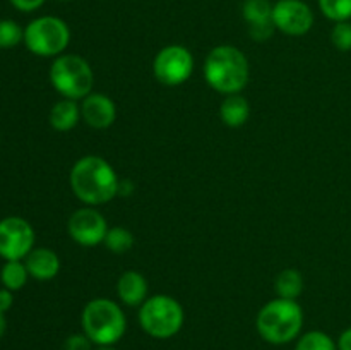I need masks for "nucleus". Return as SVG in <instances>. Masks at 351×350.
<instances>
[{
	"instance_id": "18",
	"label": "nucleus",
	"mask_w": 351,
	"mask_h": 350,
	"mask_svg": "<svg viewBox=\"0 0 351 350\" xmlns=\"http://www.w3.org/2000/svg\"><path fill=\"white\" fill-rule=\"evenodd\" d=\"M27 278H29V273H27L26 263L23 261H5L0 271L3 288H9L10 292L21 290L27 283Z\"/></svg>"
},
{
	"instance_id": "24",
	"label": "nucleus",
	"mask_w": 351,
	"mask_h": 350,
	"mask_svg": "<svg viewBox=\"0 0 351 350\" xmlns=\"http://www.w3.org/2000/svg\"><path fill=\"white\" fill-rule=\"evenodd\" d=\"M331 41L339 51L351 50V21L335 23L331 30Z\"/></svg>"
},
{
	"instance_id": "6",
	"label": "nucleus",
	"mask_w": 351,
	"mask_h": 350,
	"mask_svg": "<svg viewBox=\"0 0 351 350\" xmlns=\"http://www.w3.org/2000/svg\"><path fill=\"white\" fill-rule=\"evenodd\" d=\"M184 307L171 295H151L139 307L141 328L156 340H168L177 335L184 326Z\"/></svg>"
},
{
	"instance_id": "14",
	"label": "nucleus",
	"mask_w": 351,
	"mask_h": 350,
	"mask_svg": "<svg viewBox=\"0 0 351 350\" xmlns=\"http://www.w3.org/2000/svg\"><path fill=\"white\" fill-rule=\"evenodd\" d=\"M24 263H26L29 277H33L34 280L40 281L51 280V278L57 277L58 271H60V259H58V254L55 253V250L48 249V247H36V249H33L26 256Z\"/></svg>"
},
{
	"instance_id": "29",
	"label": "nucleus",
	"mask_w": 351,
	"mask_h": 350,
	"mask_svg": "<svg viewBox=\"0 0 351 350\" xmlns=\"http://www.w3.org/2000/svg\"><path fill=\"white\" fill-rule=\"evenodd\" d=\"M336 345H338V350H351V326L343 329Z\"/></svg>"
},
{
	"instance_id": "11",
	"label": "nucleus",
	"mask_w": 351,
	"mask_h": 350,
	"mask_svg": "<svg viewBox=\"0 0 351 350\" xmlns=\"http://www.w3.org/2000/svg\"><path fill=\"white\" fill-rule=\"evenodd\" d=\"M273 24L288 36H304L314 26V10L304 0H278L273 5Z\"/></svg>"
},
{
	"instance_id": "9",
	"label": "nucleus",
	"mask_w": 351,
	"mask_h": 350,
	"mask_svg": "<svg viewBox=\"0 0 351 350\" xmlns=\"http://www.w3.org/2000/svg\"><path fill=\"white\" fill-rule=\"evenodd\" d=\"M34 230L21 216L0 220V256L5 261H23L34 249Z\"/></svg>"
},
{
	"instance_id": "19",
	"label": "nucleus",
	"mask_w": 351,
	"mask_h": 350,
	"mask_svg": "<svg viewBox=\"0 0 351 350\" xmlns=\"http://www.w3.org/2000/svg\"><path fill=\"white\" fill-rule=\"evenodd\" d=\"M242 16L249 26L252 24L271 23L273 17V3L269 0H245L242 5Z\"/></svg>"
},
{
	"instance_id": "25",
	"label": "nucleus",
	"mask_w": 351,
	"mask_h": 350,
	"mask_svg": "<svg viewBox=\"0 0 351 350\" xmlns=\"http://www.w3.org/2000/svg\"><path fill=\"white\" fill-rule=\"evenodd\" d=\"M93 345L95 343L86 333H74L64 342V350H93Z\"/></svg>"
},
{
	"instance_id": "23",
	"label": "nucleus",
	"mask_w": 351,
	"mask_h": 350,
	"mask_svg": "<svg viewBox=\"0 0 351 350\" xmlns=\"http://www.w3.org/2000/svg\"><path fill=\"white\" fill-rule=\"evenodd\" d=\"M24 41V30L12 19H0V48H14Z\"/></svg>"
},
{
	"instance_id": "27",
	"label": "nucleus",
	"mask_w": 351,
	"mask_h": 350,
	"mask_svg": "<svg viewBox=\"0 0 351 350\" xmlns=\"http://www.w3.org/2000/svg\"><path fill=\"white\" fill-rule=\"evenodd\" d=\"M47 0H10L14 7L21 12H33V10L40 9Z\"/></svg>"
},
{
	"instance_id": "30",
	"label": "nucleus",
	"mask_w": 351,
	"mask_h": 350,
	"mask_svg": "<svg viewBox=\"0 0 351 350\" xmlns=\"http://www.w3.org/2000/svg\"><path fill=\"white\" fill-rule=\"evenodd\" d=\"M134 191V185L130 180H120V185H119V194L122 196H130Z\"/></svg>"
},
{
	"instance_id": "10",
	"label": "nucleus",
	"mask_w": 351,
	"mask_h": 350,
	"mask_svg": "<svg viewBox=\"0 0 351 350\" xmlns=\"http://www.w3.org/2000/svg\"><path fill=\"white\" fill-rule=\"evenodd\" d=\"M67 232L75 244L82 247H95L103 244L108 223L95 206L75 209L67 222Z\"/></svg>"
},
{
	"instance_id": "21",
	"label": "nucleus",
	"mask_w": 351,
	"mask_h": 350,
	"mask_svg": "<svg viewBox=\"0 0 351 350\" xmlns=\"http://www.w3.org/2000/svg\"><path fill=\"white\" fill-rule=\"evenodd\" d=\"M103 244L106 246V249H110L115 254H123L127 250L132 249L134 246V235L129 229L125 226H112L106 232L105 240Z\"/></svg>"
},
{
	"instance_id": "32",
	"label": "nucleus",
	"mask_w": 351,
	"mask_h": 350,
	"mask_svg": "<svg viewBox=\"0 0 351 350\" xmlns=\"http://www.w3.org/2000/svg\"><path fill=\"white\" fill-rule=\"evenodd\" d=\"M95 350H117V349L113 345H101V347H98V349H95Z\"/></svg>"
},
{
	"instance_id": "33",
	"label": "nucleus",
	"mask_w": 351,
	"mask_h": 350,
	"mask_svg": "<svg viewBox=\"0 0 351 350\" xmlns=\"http://www.w3.org/2000/svg\"><path fill=\"white\" fill-rule=\"evenodd\" d=\"M62 2H69V0H62Z\"/></svg>"
},
{
	"instance_id": "12",
	"label": "nucleus",
	"mask_w": 351,
	"mask_h": 350,
	"mask_svg": "<svg viewBox=\"0 0 351 350\" xmlns=\"http://www.w3.org/2000/svg\"><path fill=\"white\" fill-rule=\"evenodd\" d=\"M81 119L91 129H108L117 119L115 102L103 93H89L81 100Z\"/></svg>"
},
{
	"instance_id": "8",
	"label": "nucleus",
	"mask_w": 351,
	"mask_h": 350,
	"mask_svg": "<svg viewBox=\"0 0 351 350\" xmlns=\"http://www.w3.org/2000/svg\"><path fill=\"white\" fill-rule=\"evenodd\" d=\"M194 71V57L184 45H168L156 54L153 60V74L161 84L180 86Z\"/></svg>"
},
{
	"instance_id": "3",
	"label": "nucleus",
	"mask_w": 351,
	"mask_h": 350,
	"mask_svg": "<svg viewBox=\"0 0 351 350\" xmlns=\"http://www.w3.org/2000/svg\"><path fill=\"white\" fill-rule=\"evenodd\" d=\"M261 338L273 345H285L300 336L304 328V311L297 301L273 299L263 305L256 319Z\"/></svg>"
},
{
	"instance_id": "2",
	"label": "nucleus",
	"mask_w": 351,
	"mask_h": 350,
	"mask_svg": "<svg viewBox=\"0 0 351 350\" xmlns=\"http://www.w3.org/2000/svg\"><path fill=\"white\" fill-rule=\"evenodd\" d=\"M250 69L245 54L233 45H218L204 62V79L221 95H237L249 82Z\"/></svg>"
},
{
	"instance_id": "15",
	"label": "nucleus",
	"mask_w": 351,
	"mask_h": 350,
	"mask_svg": "<svg viewBox=\"0 0 351 350\" xmlns=\"http://www.w3.org/2000/svg\"><path fill=\"white\" fill-rule=\"evenodd\" d=\"M81 120V105L75 100L62 98L55 103L48 115V122L58 132H67L72 130Z\"/></svg>"
},
{
	"instance_id": "26",
	"label": "nucleus",
	"mask_w": 351,
	"mask_h": 350,
	"mask_svg": "<svg viewBox=\"0 0 351 350\" xmlns=\"http://www.w3.org/2000/svg\"><path fill=\"white\" fill-rule=\"evenodd\" d=\"M274 30H276V27H274L273 21H271V23H263V24H252V26H249V34L252 40L266 41L273 36Z\"/></svg>"
},
{
	"instance_id": "28",
	"label": "nucleus",
	"mask_w": 351,
	"mask_h": 350,
	"mask_svg": "<svg viewBox=\"0 0 351 350\" xmlns=\"http://www.w3.org/2000/svg\"><path fill=\"white\" fill-rule=\"evenodd\" d=\"M14 304V295L9 288L0 290V312H7Z\"/></svg>"
},
{
	"instance_id": "16",
	"label": "nucleus",
	"mask_w": 351,
	"mask_h": 350,
	"mask_svg": "<svg viewBox=\"0 0 351 350\" xmlns=\"http://www.w3.org/2000/svg\"><path fill=\"white\" fill-rule=\"evenodd\" d=\"M219 117H221L223 124L232 127V129L245 126L250 117L249 100L240 95V93L225 96V100L219 105Z\"/></svg>"
},
{
	"instance_id": "1",
	"label": "nucleus",
	"mask_w": 351,
	"mask_h": 350,
	"mask_svg": "<svg viewBox=\"0 0 351 350\" xmlns=\"http://www.w3.org/2000/svg\"><path fill=\"white\" fill-rule=\"evenodd\" d=\"M69 180L75 198L86 206L96 208L119 196V175L115 168L98 154L79 158L72 167Z\"/></svg>"
},
{
	"instance_id": "17",
	"label": "nucleus",
	"mask_w": 351,
	"mask_h": 350,
	"mask_svg": "<svg viewBox=\"0 0 351 350\" xmlns=\"http://www.w3.org/2000/svg\"><path fill=\"white\" fill-rule=\"evenodd\" d=\"M274 288H276V294L280 299L297 301L304 292V277L295 268H287L276 277Z\"/></svg>"
},
{
	"instance_id": "13",
	"label": "nucleus",
	"mask_w": 351,
	"mask_h": 350,
	"mask_svg": "<svg viewBox=\"0 0 351 350\" xmlns=\"http://www.w3.org/2000/svg\"><path fill=\"white\" fill-rule=\"evenodd\" d=\"M149 285L146 277L136 270H127L117 281V297L129 307H141L146 302Z\"/></svg>"
},
{
	"instance_id": "4",
	"label": "nucleus",
	"mask_w": 351,
	"mask_h": 350,
	"mask_svg": "<svg viewBox=\"0 0 351 350\" xmlns=\"http://www.w3.org/2000/svg\"><path fill=\"white\" fill-rule=\"evenodd\" d=\"M81 325L82 333H86L96 347L115 345L125 335L127 318L115 301L98 297L84 305Z\"/></svg>"
},
{
	"instance_id": "20",
	"label": "nucleus",
	"mask_w": 351,
	"mask_h": 350,
	"mask_svg": "<svg viewBox=\"0 0 351 350\" xmlns=\"http://www.w3.org/2000/svg\"><path fill=\"white\" fill-rule=\"evenodd\" d=\"M293 350H338V345L326 331L312 329L298 336Z\"/></svg>"
},
{
	"instance_id": "5",
	"label": "nucleus",
	"mask_w": 351,
	"mask_h": 350,
	"mask_svg": "<svg viewBox=\"0 0 351 350\" xmlns=\"http://www.w3.org/2000/svg\"><path fill=\"white\" fill-rule=\"evenodd\" d=\"M50 82L62 98L84 100L95 88V72L84 57L75 54H62L51 62Z\"/></svg>"
},
{
	"instance_id": "7",
	"label": "nucleus",
	"mask_w": 351,
	"mask_h": 350,
	"mask_svg": "<svg viewBox=\"0 0 351 350\" xmlns=\"http://www.w3.org/2000/svg\"><path fill=\"white\" fill-rule=\"evenodd\" d=\"M71 43V27L64 19L41 16L24 27V45L38 57H53L64 54Z\"/></svg>"
},
{
	"instance_id": "22",
	"label": "nucleus",
	"mask_w": 351,
	"mask_h": 350,
	"mask_svg": "<svg viewBox=\"0 0 351 350\" xmlns=\"http://www.w3.org/2000/svg\"><path fill=\"white\" fill-rule=\"evenodd\" d=\"M319 9L332 23L351 21V0H317Z\"/></svg>"
},
{
	"instance_id": "31",
	"label": "nucleus",
	"mask_w": 351,
	"mask_h": 350,
	"mask_svg": "<svg viewBox=\"0 0 351 350\" xmlns=\"http://www.w3.org/2000/svg\"><path fill=\"white\" fill-rule=\"evenodd\" d=\"M7 331V319H5V312H0V340L2 336L5 335Z\"/></svg>"
}]
</instances>
